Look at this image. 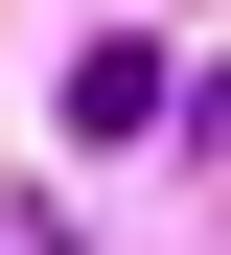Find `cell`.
<instances>
[{
	"mask_svg": "<svg viewBox=\"0 0 231 255\" xmlns=\"http://www.w3.org/2000/svg\"><path fill=\"white\" fill-rule=\"evenodd\" d=\"M162 70L185 47H70V139H162Z\"/></svg>",
	"mask_w": 231,
	"mask_h": 255,
	"instance_id": "6da1fadb",
	"label": "cell"
}]
</instances>
